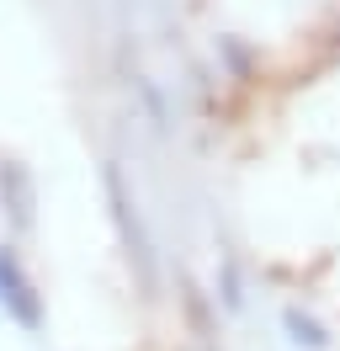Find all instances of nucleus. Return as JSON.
Segmentation results:
<instances>
[{
	"label": "nucleus",
	"instance_id": "obj_1",
	"mask_svg": "<svg viewBox=\"0 0 340 351\" xmlns=\"http://www.w3.org/2000/svg\"><path fill=\"white\" fill-rule=\"evenodd\" d=\"M101 186H106V202H112L117 240H123V250H127V266L138 271V287L154 293V245H149V229H144V219H138V202H133L123 171H117L112 160H106V171H101Z\"/></svg>",
	"mask_w": 340,
	"mask_h": 351
},
{
	"label": "nucleus",
	"instance_id": "obj_3",
	"mask_svg": "<svg viewBox=\"0 0 340 351\" xmlns=\"http://www.w3.org/2000/svg\"><path fill=\"white\" fill-rule=\"evenodd\" d=\"M0 202H5V213L16 229H32V208H38V192H32V176L21 160H5L0 165Z\"/></svg>",
	"mask_w": 340,
	"mask_h": 351
},
{
	"label": "nucleus",
	"instance_id": "obj_2",
	"mask_svg": "<svg viewBox=\"0 0 340 351\" xmlns=\"http://www.w3.org/2000/svg\"><path fill=\"white\" fill-rule=\"evenodd\" d=\"M0 308H5L11 325L42 330V293H38V282L27 277V266L16 261L11 245H0Z\"/></svg>",
	"mask_w": 340,
	"mask_h": 351
},
{
	"label": "nucleus",
	"instance_id": "obj_4",
	"mask_svg": "<svg viewBox=\"0 0 340 351\" xmlns=\"http://www.w3.org/2000/svg\"><path fill=\"white\" fill-rule=\"evenodd\" d=\"M287 330H293V341H298V346H324V330H319L314 325V319H303V314H298V308H287Z\"/></svg>",
	"mask_w": 340,
	"mask_h": 351
}]
</instances>
